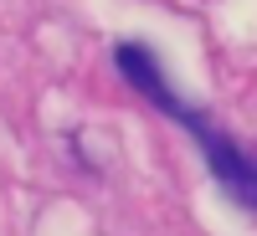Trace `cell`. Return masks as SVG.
<instances>
[{
  "label": "cell",
  "mask_w": 257,
  "mask_h": 236,
  "mask_svg": "<svg viewBox=\"0 0 257 236\" xmlns=\"http://www.w3.org/2000/svg\"><path fill=\"white\" fill-rule=\"evenodd\" d=\"M113 67L123 72L128 88L144 93L160 113H170L180 128H190V134H196V144H201V154H206V164H211V175H216V185H221L242 210H257V154H247V149H242L237 139H226L221 128H211V118H206L201 108H190V103L170 88L160 57L149 52L144 41H128V47H118Z\"/></svg>",
  "instance_id": "cell-1"
}]
</instances>
